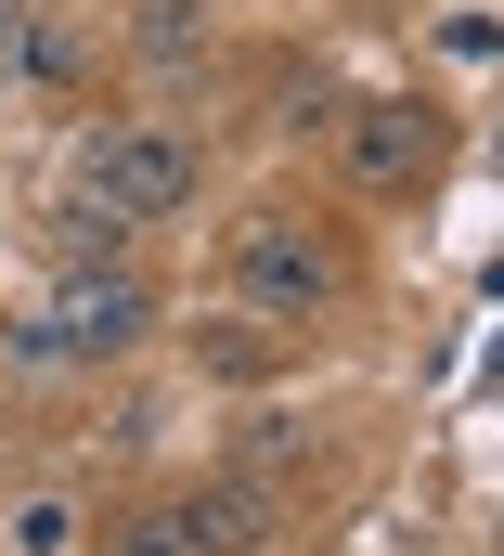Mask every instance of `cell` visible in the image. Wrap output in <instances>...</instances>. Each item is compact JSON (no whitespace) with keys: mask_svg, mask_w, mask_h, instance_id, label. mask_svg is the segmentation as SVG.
Here are the masks:
<instances>
[{"mask_svg":"<svg viewBox=\"0 0 504 556\" xmlns=\"http://www.w3.org/2000/svg\"><path fill=\"white\" fill-rule=\"evenodd\" d=\"M142 324H155V298H142L129 273H78L39 324H26V350H39V363H52V350H129Z\"/></svg>","mask_w":504,"mask_h":556,"instance_id":"4","label":"cell"},{"mask_svg":"<svg viewBox=\"0 0 504 556\" xmlns=\"http://www.w3.org/2000/svg\"><path fill=\"white\" fill-rule=\"evenodd\" d=\"M78 544V518H65V505H26V518H13V556H65Z\"/></svg>","mask_w":504,"mask_h":556,"instance_id":"7","label":"cell"},{"mask_svg":"<svg viewBox=\"0 0 504 556\" xmlns=\"http://www.w3.org/2000/svg\"><path fill=\"white\" fill-rule=\"evenodd\" d=\"M155 544L168 556H247L259 544V492H234V479H220V492H181V505L155 518Z\"/></svg>","mask_w":504,"mask_h":556,"instance_id":"5","label":"cell"},{"mask_svg":"<svg viewBox=\"0 0 504 556\" xmlns=\"http://www.w3.org/2000/svg\"><path fill=\"white\" fill-rule=\"evenodd\" d=\"M234 285H247L259 311L311 324V311L350 285V260H337V233H311L298 207H259V220H234Z\"/></svg>","mask_w":504,"mask_h":556,"instance_id":"2","label":"cell"},{"mask_svg":"<svg viewBox=\"0 0 504 556\" xmlns=\"http://www.w3.org/2000/svg\"><path fill=\"white\" fill-rule=\"evenodd\" d=\"M194 181H207V155H194L181 130H155V117L78 142V207H104V220H129V233H142V220H181Z\"/></svg>","mask_w":504,"mask_h":556,"instance_id":"1","label":"cell"},{"mask_svg":"<svg viewBox=\"0 0 504 556\" xmlns=\"http://www.w3.org/2000/svg\"><path fill=\"white\" fill-rule=\"evenodd\" d=\"M129 13H142V39H155V52H181V39H194V13H207V0H129Z\"/></svg>","mask_w":504,"mask_h":556,"instance_id":"8","label":"cell"},{"mask_svg":"<svg viewBox=\"0 0 504 556\" xmlns=\"http://www.w3.org/2000/svg\"><path fill=\"white\" fill-rule=\"evenodd\" d=\"M26 65H39V13H26V0H0V91H13Z\"/></svg>","mask_w":504,"mask_h":556,"instance_id":"6","label":"cell"},{"mask_svg":"<svg viewBox=\"0 0 504 556\" xmlns=\"http://www.w3.org/2000/svg\"><path fill=\"white\" fill-rule=\"evenodd\" d=\"M440 39H453V65H492V52H504V26H492V13H479V0H466V13L440 26Z\"/></svg>","mask_w":504,"mask_h":556,"instance_id":"9","label":"cell"},{"mask_svg":"<svg viewBox=\"0 0 504 556\" xmlns=\"http://www.w3.org/2000/svg\"><path fill=\"white\" fill-rule=\"evenodd\" d=\"M337 168H350L363 194H414V181L440 168V117H427L414 91H376V104L337 117Z\"/></svg>","mask_w":504,"mask_h":556,"instance_id":"3","label":"cell"},{"mask_svg":"<svg viewBox=\"0 0 504 556\" xmlns=\"http://www.w3.org/2000/svg\"><path fill=\"white\" fill-rule=\"evenodd\" d=\"M104 556H168V544H155V518H142V531H117V544H104Z\"/></svg>","mask_w":504,"mask_h":556,"instance_id":"10","label":"cell"}]
</instances>
